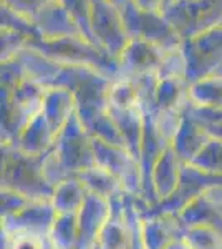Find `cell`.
Instances as JSON below:
<instances>
[{"instance_id": "cell-1", "label": "cell", "mask_w": 222, "mask_h": 249, "mask_svg": "<svg viewBox=\"0 0 222 249\" xmlns=\"http://www.w3.org/2000/svg\"><path fill=\"white\" fill-rule=\"evenodd\" d=\"M95 164L93 138L75 113L56 135L53 148L45 155L43 171L50 184L55 188L58 183L76 176Z\"/></svg>"}, {"instance_id": "cell-2", "label": "cell", "mask_w": 222, "mask_h": 249, "mask_svg": "<svg viewBox=\"0 0 222 249\" xmlns=\"http://www.w3.org/2000/svg\"><path fill=\"white\" fill-rule=\"evenodd\" d=\"M45 155H28L14 144L2 143V188L34 201H51L55 188L43 171Z\"/></svg>"}, {"instance_id": "cell-3", "label": "cell", "mask_w": 222, "mask_h": 249, "mask_svg": "<svg viewBox=\"0 0 222 249\" xmlns=\"http://www.w3.org/2000/svg\"><path fill=\"white\" fill-rule=\"evenodd\" d=\"M115 80L96 71L95 68L82 65H62L53 87H62L70 90L75 96L76 115L83 126L96 115L108 110V93Z\"/></svg>"}, {"instance_id": "cell-4", "label": "cell", "mask_w": 222, "mask_h": 249, "mask_svg": "<svg viewBox=\"0 0 222 249\" xmlns=\"http://www.w3.org/2000/svg\"><path fill=\"white\" fill-rule=\"evenodd\" d=\"M47 88L30 78L17 85H2V143L14 144L20 133L38 113H42Z\"/></svg>"}, {"instance_id": "cell-5", "label": "cell", "mask_w": 222, "mask_h": 249, "mask_svg": "<svg viewBox=\"0 0 222 249\" xmlns=\"http://www.w3.org/2000/svg\"><path fill=\"white\" fill-rule=\"evenodd\" d=\"M28 47L42 52L62 65H82L95 68L111 80L120 78V62L85 37H67L60 40H28Z\"/></svg>"}, {"instance_id": "cell-6", "label": "cell", "mask_w": 222, "mask_h": 249, "mask_svg": "<svg viewBox=\"0 0 222 249\" xmlns=\"http://www.w3.org/2000/svg\"><path fill=\"white\" fill-rule=\"evenodd\" d=\"M161 14L181 38H192L221 25L222 0H166Z\"/></svg>"}, {"instance_id": "cell-7", "label": "cell", "mask_w": 222, "mask_h": 249, "mask_svg": "<svg viewBox=\"0 0 222 249\" xmlns=\"http://www.w3.org/2000/svg\"><path fill=\"white\" fill-rule=\"evenodd\" d=\"M121 15H123L124 29L130 40L143 38L163 48L164 52L174 50L183 45L181 35L172 29V25L161 12L141 10L130 0L121 9Z\"/></svg>"}, {"instance_id": "cell-8", "label": "cell", "mask_w": 222, "mask_h": 249, "mask_svg": "<svg viewBox=\"0 0 222 249\" xmlns=\"http://www.w3.org/2000/svg\"><path fill=\"white\" fill-rule=\"evenodd\" d=\"M181 50L188 63L186 80L189 85L211 77L222 65V23L192 38L183 40Z\"/></svg>"}, {"instance_id": "cell-9", "label": "cell", "mask_w": 222, "mask_h": 249, "mask_svg": "<svg viewBox=\"0 0 222 249\" xmlns=\"http://www.w3.org/2000/svg\"><path fill=\"white\" fill-rule=\"evenodd\" d=\"M91 32L96 45L116 60L130 43L121 10L108 0H91Z\"/></svg>"}, {"instance_id": "cell-10", "label": "cell", "mask_w": 222, "mask_h": 249, "mask_svg": "<svg viewBox=\"0 0 222 249\" xmlns=\"http://www.w3.org/2000/svg\"><path fill=\"white\" fill-rule=\"evenodd\" d=\"M93 150L98 166L110 171L121 183L128 195L141 196L143 179H141L139 161L124 146H115L93 138Z\"/></svg>"}, {"instance_id": "cell-11", "label": "cell", "mask_w": 222, "mask_h": 249, "mask_svg": "<svg viewBox=\"0 0 222 249\" xmlns=\"http://www.w3.org/2000/svg\"><path fill=\"white\" fill-rule=\"evenodd\" d=\"M164 50L143 38H131L120 57V78L133 80L141 75L157 73Z\"/></svg>"}, {"instance_id": "cell-12", "label": "cell", "mask_w": 222, "mask_h": 249, "mask_svg": "<svg viewBox=\"0 0 222 249\" xmlns=\"http://www.w3.org/2000/svg\"><path fill=\"white\" fill-rule=\"evenodd\" d=\"M42 40H60L67 37H83L75 18L62 3L56 0L40 9L32 17Z\"/></svg>"}, {"instance_id": "cell-13", "label": "cell", "mask_w": 222, "mask_h": 249, "mask_svg": "<svg viewBox=\"0 0 222 249\" xmlns=\"http://www.w3.org/2000/svg\"><path fill=\"white\" fill-rule=\"evenodd\" d=\"M111 216L110 199L88 193L82 210L78 211V228H80V241L78 249H93L102 232L103 226Z\"/></svg>"}, {"instance_id": "cell-14", "label": "cell", "mask_w": 222, "mask_h": 249, "mask_svg": "<svg viewBox=\"0 0 222 249\" xmlns=\"http://www.w3.org/2000/svg\"><path fill=\"white\" fill-rule=\"evenodd\" d=\"M56 214L51 201H34L17 214L2 218V230H25L50 236Z\"/></svg>"}, {"instance_id": "cell-15", "label": "cell", "mask_w": 222, "mask_h": 249, "mask_svg": "<svg viewBox=\"0 0 222 249\" xmlns=\"http://www.w3.org/2000/svg\"><path fill=\"white\" fill-rule=\"evenodd\" d=\"M144 249H164L177 239H184L186 226L176 214H154L143 218Z\"/></svg>"}, {"instance_id": "cell-16", "label": "cell", "mask_w": 222, "mask_h": 249, "mask_svg": "<svg viewBox=\"0 0 222 249\" xmlns=\"http://www.w3.org/2000/svg\"><path fill=\"white\" fill-rule=\"evenodd\" d=\"M209 140L211 136L205 131V128L201 126L192 116H189L184 111L183 122L172 140L171 148L176 151V155L183 163H192V160L199 155V151L205 146Z\"/></svg>"}, {"instance_id": "cell-17", "label": "cell", "mask_w": 222, "mask_h": 249, "mask_svg": "<svg viewBox=\"0 0 222 249\" xmlns=\"http://www.w3.org/2000/svg\"><path fill=\"white\" fill-rule=\"evenodd\" d=\"M184 163L181 161V158L176 155V151L171 146L164 150V153L161 155V158L157 160L153 170V188L159 201L168 199L169 196L174 195V191L179 186L181 179V171H183ZM157 201V203H159Z\"/></svg>"}, {"instance_id": "cell-18", "label": "cell", "mask_w": 222, "mask_h": 249, "mask_svg": "<svg viewBox=\"0 0 222 249\" xmlns=\"http://www.w3.org/2000/svg\"><path fill=\"white\" fill-rule=\"evenodd\" d=\"M15 60L22 65L23 73L27 78L37 82L43 88H51L62 70V63L55 62L50 57L43 55L42 52L35 50L32 47H25L15 57Z\"/></svg>"}, {"instance_id": "cell-19", "label": "cell", "mask_w": 222, "mask_h": 249, "mask_svg": "<svg viewBox=\"0 0 222 249\" xmlns=\"http://www.w3.org/2000/svg\"><path fill=\"white\" fill-rule=\"evenodd\" d=\"M76 113L75 96L70 90L62 87L47 88L43 98L42 115L47 118L50 128L55 135L62 131V128L68 123V120Z\"/></svg>"}, {"instance_id": "cell-20", "label": "cell", "mask_w": 222, "mask_h": 249, "mask_svg": "<svg viewBox=\"0 0 222 249\" xmlns=\"http://www.w3.org/2000/svg\"><path fill=\"white\" fill-rule=\"evenodd\" d=\"M177 218L181 219V223L186 228L205 226L222 234V208L214 201L207 193L189 203L177 214Z\"/></svg>"}, {"instance_id": "cell-21", "label": "cell", "mask_w": 222, "mask_h": 249, "mask_svg": "<svg viewBox=\"0 0 222 249\" xmlns=\"http://www.w3.org/2000/svg\"><path fill=\"white\" fill-rule=\"evenodd\" d=\"M56 135L50 128L47 118L42 113H38L32 120L30 123L25 126V130L20 133L18 140L14 143V146H17L18 150L25 151L28 155H45L53 148Z\"/></svg>"}, {"instance_id": "cell-22", "label": "cell", "mask_w": 222, "mask_h": 249, "mask_svg": "<svg viewBox=\"0 0 222 249\" xmlns=\"http://www.w3.org/2000/svg\"><path fill=\"white\" fill-rule=\"evenodd\" d=\"M113 120L118 124L121 135L124 140V146L130 153L139 161L141 142H143L144 116L139 107L128 108V110H108Z\"/></svg>"}, {"instance_id": "cell-23", "label": "cell", "mask_w": 222, "mask_h": 249, "mask_svg": "<svg viewBox=\"0 0 222 249\" xmlns=\"http://www.w3.org/2000/svg\"><path fill=\"white\" fill-rule=\"evenodd\" d=\"M86 196L88 190L85 188V184L76 176H71V178H68L55 186L53 196H51V204H53L55 211L58 214L60 213L78 214Z\"/></svg>"}, {"instance_id": "cell-24", "label": "cell", "mask_w": 222, "mask_h": 249, "mask_svg": "<svg viewBox=\"0 0 222 249\" xmlns=\"http://www.w3.org/2000/svg\"><path fill=\"white\" fill-rule=\"evenodd\" d=\"M189 100V82L186 78H163L156 88V110H184Z\"/></svg>"}, {"instance_id": "cell-25", "label": "cell", "mask_w": 222, "mask_h": 249, "mask_svg": "<svg viewBox=\"0 0 222 249\" xmlns=\"http://www.w3.org/2000/svg\"><path fill=\"white\" fill-rule=\"evenodd\" d=\"M76 178L85 184L88 193L102 196L104 199H111L124 191L118 179H116L110 171H106L104 168L98 166V164L78 173Z\"/></svg>"}, {"instance_id": "cell-26", "label": "cell", "mask_w": 222, "mask_h": 249, "mask_svg": "<svg viewBox=\"0 0 222 249\" xmlns=\"http://www.w3.org/2000/svg\"><path fill=\"white\" fill-rule=\"evenodd\" d=\"M189 100L197 107L222 110V77L211 75L189 85Z\"/></svg>"}, {"instance_id": "cell-27", "label": "cell", "mask_w": 222, "mask_h": 249, "mask_svg": "<svg viewBox=\"0 0 222 249\" xmlns=\"http://www.w3.org/2000/svg\"><path fill=\"white\" fill-rule=\"evenodd\" d=\"M50 239L53 243V248L56 249H78V214H71V213L56 214L50 232Z\"/></svg>"}, {"instance_id": "cell-28", "label": "cell", "mask_w": 222, "mask_h": 249, "mask_svg": "<svg viewBox=\"0 0 222 249\" xmlns=\"http://www.w3.org/2000/svg\"><path fill=\"white\" fill-rule=\"evenodd\" d=\"M2 249H53L50 236L25 230H2Z\"/></svg>"}, {"instance_id": "cell-29", "label": "cell", "mask_w": 222, "mask_h": 249, "mask_svg": "<svg viewBox=\"0 0 222 249\" xmlns=\"http://www.w3.org/2000/svg\"><path fill=\"white\" fill-rule=\"evenodd\" d=\"M85 128H86V131L90 133L91 138L100 140V142H104L108 144H115V146H124L123 135H121L118 124L113 120V116L108 113V110L96 115Z\"/></svg>"}, {"instance_id": "cell-30", "label": "cell", "mask_w": 222, "mask_h": 249, "mask_svg": "<svg viewBox=\"0 0 222 249\" xmlns=\"http://www.w3.org/2000/svg\"><path fill=\"white\" fill-rule=\"evenodd\" d=\"M138 107V91L131 80L118 78L111 83L108 93V110H128Z\"/></svg>"}, {"instance_id": "cell-31", "label": "cell", "mask_w": 222, "mask_h": 249, "mask_svg": "<svg viewBox=\"0 0 222 249\" xmlns=\"http://www.w3.org/2000/svg\"><path fill=\"white\" fill-rule=\"evenodd\" d=\"M0 9H2V12H0V17H2V29L14 30V32H17V34H22L23 37H27L28 40H42L32 18L18 14L17 10L10 9V7L3 5V3Z\"/></svg>"}, {"instance_id": "cell-32", "label": "cell", "mask_w": 222, "mask_h": 249, "mask_svg": "<svg viewBox=\"0 0 222 249\" xmlns=\"http://www.w3.org/2000/svg\"><path fill=\"white\" fill-rule=\"evenodd\" d=\"M196 168L212 175H222V142L217 138H211L203 150L199 151V155L192 160V163Z\"/></svg>"}, {"instance_id": "cell-33", "label": "cell", "mask_w": 222, "mask_h": 249, "mask_svg": "<svg viewBox=\"0 0 222 249\" xmlns=\"http://www.w3.org/2000/svg\"><path fill=\"white\" fill-rule=\"evenodd\" d=\"M184 241L191 249H222V234L205 226L186 228Z\"/></svg>"}, {"instance_id": "cell-34", "label": "cell", "mask_w": 222, "mask_h": 249, "mask_svg": "<svg viewBox=\"0 0 222 249\" xmlns=\"http://www.w3.org/2000/svg\"><path fill=\"white\" fill-rule=\"evenodd\" d=\"M62 3L67 7V10L71 14V17L75 18L76 25L80 27L83 37L88 42H91L93 45H96L95 37H93V32H91V0H62Z\"/></svg>"}, {"instance_id": "cell-35", "label": "cell", "mask_w": 222, "mask_h": 249, "mask_svg": "<svg viewBox=\"0 0 222 249\" xmlns=\"http://www.w3.org/2000/svg\"><path fill=\"white\" fill-rule=\"evenodd\" d=\"M186 110V108H184ZM184 110H156L153 113V122L157 130V133L163 136L166 143L171 144L183 122Z\"/></svg>"}, {"instance_id": "cell-36", "label": "cell", "mask_w": 222, "mask_h": 249, "mask_svg": "<svg viewBox=\"0 0 222 249\" xmlns=\"http://www.w3.org/2000/svg\"><path fill=\"white\" fill-rule=\"evenodd\" d=\"M186 71H188V63H186V57L183 50L174 48V50L164 52L163 62L157 70V78H186Z\"/></svg>"}, {"instance_id": "cell-37", "label": "cell", "mask_w": 222, "mask_h": 249, "mask_svg": "<svg viewBox=\"0 0 222 249\" xmlns=\"http://www.w3.org/2000/svg\"><path fill=\"white\" fill-rule=\"evenodd\" d=\"M0 203H2L0 214H2V218H7V216H14L17 213L23 211L27 206H30L34 203V199L27 198V196L20 195L17 191L2 188V191H0Z\"/></svg>"}, {"instance_id": "cell-38", "label": "cell", "mask_w": 222, "mask_h": 249, "mask_svg": "<svg viewBox=\"0 0 222 249\" xmlns=\"http://www.w3.org/2000/svg\"><path fill=\"white\" fill-rule=\"evenodd\" d=\"M2 63L14 60L28 45V38L14 30L2 29Z\"/></svg>"}, {"instance_id": "cell-39", "label": "cell", "mask_w": 222, "mask_h": 249, "mask_svg": "<svg viewBox=\"0 0 222 249\" xmlns=\"http://www.w3.org/2000/svg\"><path fill=\"white\" fill-rule=\"evenodd\" d=\"M51 2H56V0H2L3 5L17 10L18 14L25 15L28 18H32L40 9H43Z\"/></svg>"}, {"instance_id": "cell-40", "label": "cell", "mask_w": 222, "mask_h": 249, "mask_svg": "<svg viewBox=\"0 0 222 249\" xmlns=\"http://www.w3.org/2000/svg\"><path fill=\"white\" fill-rule=\"evenodd\" d=\"M136 7L146 12H163L166 0H131Z\"/></svg>"}, {"instance_id": "cell-41", "label": "cell", "mask_w": 222, "mask_h": 249, "mask_svg": "<svg viewBox=\"0 0 222 249\" xmlns=\"http://www.w3.org/2000/svg\"><path fill=\"white\" fill-rule=\"evenodd\" d=\"M205 131L209 133L211 138H217L222 142V123H217V124H212V126H207Z\"/></svg>"}, {"instance_id": "cell-42", "label": "cell", "mask_w": 222, "mask_h": 249, "mask_svg": "<svg viewBox=\"0 0 222 249\" xmlns=\"http://www.w3.org/2000/svg\"><path fill=\"white\" fill-rule=\"evenodd\" d=\"M207 195L211 196L214 201H217V203L222 204V188H214V190L207 191Z\"/></svg>"}, {"instance_id": "cell-43", "label": "cell", "mask_w": 222, "mask_h": 249, "mask_svg": "<svg viewBox=\"0 0 222 249\" xmlns=\"http://www.w3.org/2000/svg\"><path fill=\"white\" fill-rule=\"evenodd\" d=\"M164 249H191V248L188 246V243H186L184 239H177V241L171 243L168 248H164Z\"/></svg>"}, {"instance_id": "cell-44", "label": "cell", "mask_w": 222, "mask_h": 249, "mask_svg": "<svg viewBox=\"0 0 222 249\" xmlns=\"http://www.w3.org/2000/svg\"><path fill=\"white\" fill-rule=\"evenodd\" d=\"M93 249H102V248H100V246H98V244H96V246H95V248H93Z\"/></svg>"}, {"instance_id": "cell-45", "label": "cell", "mask_w": 222, "mask_h": 249, "mask_svg": "<svg viewBox=\"0 0 222 249\" xmlns=\"http://www.w3.org/2000/svg\"><path fill=\"white\" fill-rule=\"evenodd\" d=\"M216 203H217V201H216ZM217 204H219V206H221V208H222V204H221V203H217Z\"/></svg>"}, {"instance_id": "cell-46", "label": "cell", "mask_w": 222, "mask_h": 249, "mask_svg": "<svg viewBox=\"0 0 222 249\" xmlns=\"http://www.w3.org/2000/svg\"><path fill=\"white\" fill-rule=\"evenodd\" d=\"M53 249H56V248H53Z\"/></svg>"}]
</instances>
